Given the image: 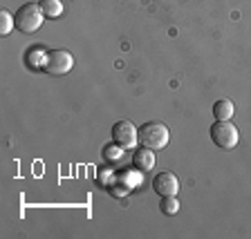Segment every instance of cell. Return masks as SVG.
<instances>
[{
    "label": "cell",
    "instance_id": "cell-1",
    "mask_svg": "<svg viewBox=\"0 0 251 239\" xmlns=\"http://www.w3.org/2000/svg\"><path fill=\"white\" fill-rule=\"evenodd\" d=\"M168 139H171V132L162 121H148L139 128V143L144 148L162 150V148L168 146Z\"/></svg>",
    "mask_w": 251,
    "mask_h": 239
},
{
    "label": "cell",
    "instance_id": "cell-6",
    "mask_svg": "<svg viewBox=\"0 0 251 239\" xmlns=\"http://www.w3.org/2000/svg\"><path fill=\"white\" fill-rule=\"evenodd\" d=\"M152 190H155L159 197H175L179 193V179L173 174V172H159L155 179H152Z\"/></svg>",
    "mask_w": 251,
    "mask_h": 239
},
{
    "label": "cell",
    "instance_id": "cell-3",
    "mask_svg": "<svg viewBox=\"0 0 251 239\" xmlns=\"http://www.w3.org/2000/svg\"><path fill=\"white\" fill-rule=\"evenodd\" d=\"M211 139L218 148H225V150H231V148L238 146L240 141V134H238V128H235L231 121H215L211 125Z\"/></svg>",
    "mask_w": 251,
    "mask_h": 239
},
{
    "label": "cell",
    "instance_id": "cell-4",
    "mask_svg": "<svg viewBox=\"0 0 251 239\" xmlns=\"http://www.w3.org/2000/svg\"><path fill=\"white\" fill-rule=\"evenodd\" d=\"M112 141L124 150H130V148H135L139 143V130L130 121H117L112 125Z\"/></svg>",
    "mask_w": 251,
    "mask_h": 239
},
{
    "label": "cell",
    "instance_id": "cell-8",
    "mask_svg": "<svg viewBox=\"0 0 251 239\" xmlns=\"http://www.w3.org/2000/svg\"><path fill=\"white\" fill-rule=\"evenodd\" d=\"M235 108L233 103H231L229 99H220L213 103V116L215 121H231V116H233Z\"/></svg>",
    "mask_w": 251,
    "mask_h": 239
},
{
    "label": "cell",
    "instance_id": "cell-11",
    "mask_svg": "<svg viewBox=\"0 0 251 239\" xmlns=\"http://www.w3.org/2000/svg\"><path fill=\"white\" fill-rule=\"evenodd\" d=\"M14 27H16V16H11L9 11H0V34L2 36H9L11 31H14Z\"/></svg>",
    "mask_w": 251,
    "mask_h": 239
},
{
    "label": "cell",
    "instance_id": "cell-7",
    "mask_svg": "<svg viewBox=\"0 0 251 239\" xmlns=\"http://www.w3.org/2000/svg\"><path fill=\"white\" fill-rule=\"evenodd\" d=\"M132 163H135L137 170L151 172L152 168H155V154H152L151 148H144V146H141L139 150L135 152V156H132Z\"/></svg>",
    "mask_w": 251,
    "mask_h": 239
},
{
    "label": "cell",
    "instance_id": "cell-9",
    "mask_svg": "<svg viewBox=\"0 0 251 239\" xmlns=\"http://www.w3.org/2000/svg\"><path fill=\"white\" fill-rule=\"evenodd\" d=\"M45 61H47V52L43 47H31L29 52H27V65L34 69L38 67H45Z\"/></svg>",
    "mask_w": 251,
    "mask_h": 239
},
{
    "label": "cell",
    "instance_id": "cell-13",
    "mask_svg": "<svg viewBox=\"0 0 251 239\" xmlns=\"http://www.w3.org/2000/svg\"><path fill=\"white\" fill-rule=\"evenodd\" d=\"M121 152H124V148H119L115 143V146H108V148H105L103 154H105V159H110V161H117V159L121 156Z\"/></svg>",
    "mask_w": 251,
    "mask_h": 239
},
{
    "label": "cell",
    "instance_id": "cell-2",
    "mask_svg": "<svg viewBox=\"0 0 251 239\" xmlns=\"http://www.w3.org/2000/svg\"><path fill=\"white\" fill-rule=\"evenodd\" d=\"M43 21H45V14H43L41 5H34V2H27L21 9L16 11V27L23 31V34H34V31L41 29Z\"/></svg>",
    "mask_w": 251,
    "mask_h": 239
},
{
    "label": "cell",
    "instance_id": "cell-12",
    "mask_svg": "<svg viewBox=\"0 0 251 239\" xmlns=\"http://www.w3.org/2000/svg\"><path fill=\"white\" fill-rule=\"evenodd\" d=\"M159 208H162L164 215H177V210H179L177 197H162V203H159Z\"/></svg>",
    "mask_w": 251,
    "mask_h": 239
},
{
    "label": "cell",
    "instance_id": "cell-5",
    "mask_svg": "<svg viewBox=\"0 0 251 239\" xmlns=\"http://www.w3.org/2000/svg\"><path fill=\"white\" fill-rule=\"evenodd\" d=\"M74 67V56L68 49H54L47 52V61H45V72L54 74V76H63Z\"/></svg>",
    "mask_w": 251,
    "mask_h": 239
},
{
    "label": "cell",
    "instance_id": "cell-10",
    "mask_svg": "<svg viewBox=\"0 0 251 239\" xmlns=\"http://www.w3.org/2000/svg\"><path fill=\"white\" fill-rule=\"evenodd\" d=\"M38 5H41L45 18H58V16L63 14V2L61 0H41Z\"/></svg>",
    "mask_w": 251,
    "mask_h": 239
}]
</instances>
